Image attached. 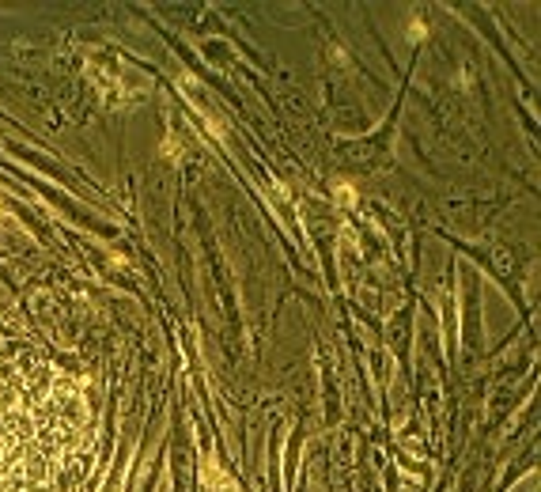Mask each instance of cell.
I'll return each instance as SVG.
<instances>
[{
  "mask_svg": "<svg viewBox=\"0 0 541 492\" xmlns=\"http://www.w3.org/2000/svg\"><path fill=\"white\" fill-rule=\"evenodd\" d=\"M333 197H337V201H341V205H352V201H356V194H352V186H348V182H337Z\"/></svg>",
  "mask_w": 541,
  "mask_h": 492,
  "instance_id": "cell-3",
  "label": "cell"
},
{
  "mask_svg": "<svg viewBox=\"0 0 541 492\" xmlns=\"http://www.w3.org/2000/svg\"><path fill=\"white\" fill-rule=\"evenodd\" d=\"M201 477H205V485L212 489V492H235V481L227 477V473L219 470V466H216L212 458H208L205 466H201Z\"/></svg>",
  "mask_w": 541,
  "mask_h": 492,
  "instance_id": "cell-2",
  "label": "cell"
},
{
  "mask_svg": "<svg viewBox=\"0 0 541 492\" xmlns=\"http://www.w3.org/2000/svg\"><path fill=\"white\" fill-rule=\"evenodd\" d=\"M87 451L76 386L31 352L0 345V492H80Z\"/></svg>",
  "mask_w": 541,
  "mask_h": 492,
  "instance_id": "cell-1",
  "label": "cell"
}]
</instances>
